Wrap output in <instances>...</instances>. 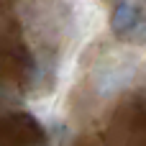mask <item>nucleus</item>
<instances>
[{"mask_svg": "<svg viewBox=\"0 0 146 146\" xmlns=\"http://www.w3.org/2000/svg\"><path fill=\"white\" fill-rule=\"evenodd\" d=\"M136 18H139V10H136V5H131V3H123V5H118V10H115V28H121V31H128V28L136 23Z\"/></svg>", "mask_w": 146, "mask_h": 146, "instance_id": "obj_1", "label": "nucleus"}]
</instances>
